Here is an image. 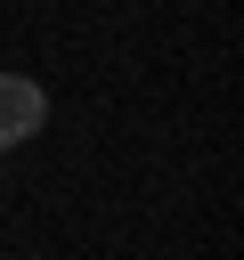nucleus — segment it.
<instances>
[{
    "instance_id": "1",
    "label": "nucleus",
    "mask_w": 244,
    "mask_h": 260,
    "mask_svg": "<svg viewBox=\"0 0 244 260\" xmlns=\"http://www.w3.org/2000/svg\"><path fill=\"white\" fill-rule=\"evenodd\" d=\"M41 122H49V89L33 73H0V154L41 138Z\"/></svg>"
}]
</instances>
